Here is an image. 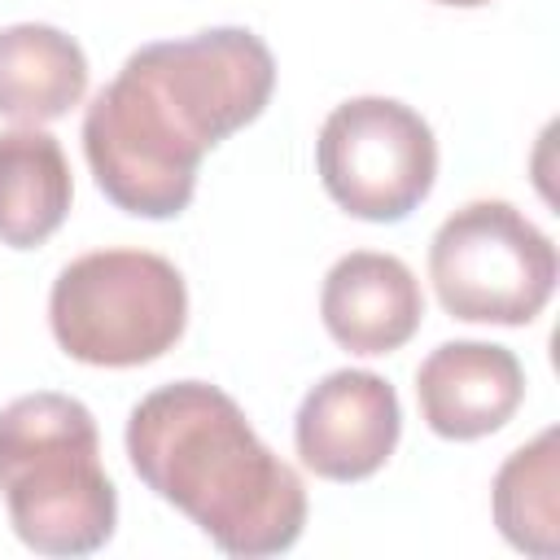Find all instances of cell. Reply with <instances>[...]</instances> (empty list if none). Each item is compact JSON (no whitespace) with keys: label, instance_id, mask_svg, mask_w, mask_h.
<instances>
[{"label":"cell","instance_id":"4fadbf2b","mask_svg":"<svg viewBox=\"0 0 560 560\" xmlns=\"http://www.w3.org/2000/svg\"><path fill=\"white\" fill-rule=\"evenodd\" d=\"M433 4H451V9H477V4H490V0H433Z\"/></svg>","mask_w":560,"mask_h":560},{"label":"cell","instance_id":"6da1fadb","mask_svg":"<svg viewBox=\"0 0 560 560\" xmlns=\"http://www.w3.org/2000/svg\"><path fill=\"white\" fill-rule=\"evenodd\" d=\"M271 88L276 57L245 26L136 48L83 114L96 188L136 219L184 214L201 158L254 122Z\"/></svg>","mask_w":560,"mask_h":560},{"label":"cell","instance_id":"277c9868","mask_svg":"<svg viewBox=\"0 0 560 560\" xmlns=\"http://www.w3.org/2000/svg\"><path fill=\"white\" fill-rule=\"evenodd\" d=\"M57 346L92 368L162 359L188 324V289L175 262L149 249H96L61 267L48 293Z\"/></svg>","mask_w":560,"mask_h":560},{"label":"cell","instance_id":"3957f363","mask_svg":"<svg viewBox=\"0 0 560 560\" xmlns=\"http://www.w3.org/2000/svg\"><path fill=\"white\" fill-rule=\"evenodd\" d=\"M0 490L13 534L39 556H88L114 538L118 494L101 433L70 394L39 389L0 407Z\"/></svg>","mask_w":560,"mask_h":560},{"label":"cell","instance_id":"7c38bea8","mask_svg":"<svg viewBox=\"0 0 560 560\" xmlns=\"http://www.w3.org/2000/svg\"><path fill=\"white\" fill-rule=\"evenodd\" d=\"M560 464H556V429H542L534 442L516 446L490 490L494 525L499 534L538 560H551L560 551Z\"/></svg>","mask_w":560,"mask_h":560},{"label":"cell","instance_id":"9c48e42d","mask_svg":"<svg viewBox=\"0 0 560 560\" xmlns=\"http://www.w3.org/2000/svg\"><path fill=\"white\" fill-rule=\"evenodd\" d=\"M319 315L328 337L350 354H389L416 337L424 319V293L402 258L354 249L324 276Z\"/></svg>","mask_w":560,"mask_h":560},{"label":"cell","instance_id":"8fae6325","mask_svg":"<svg viewBox=\"0 0 560 560\" xmlns=\"http://www.w3.org/2000/svg\"><path fill=\"white\" fill-rule=\"evenodd\" d=\"M70 162L39 127L0 131V245L35 249L70 214Z\"/></svg>","mask_w":560,"mask_h":560},{"label":"cell","instance_id":"7a4b0ae2","mask_svg":"<svg viewBox=\"0 0 560 560\" xmlns=\"http://www.w3.org/2000/svg\"><path fill=\"white\" fill-rule=\"evenodd\" d=\"M127 459L223 556H276L302 538V477L219 385L175 381L144 394L127 416Z\"/></svg>","mask_w":560,"mask_h":560},{"label":"cell","instance_id":"8992f818","mask_svg":"<svg viewBox=\"0 0 560 560\" xmlns=\"http://www.w3.org/2000/svg\"><path fill=\"white\" fill-rule=\"evenodd\" d=\"M324 192L354 219L398 223L438 179V140L429 122L394 96L341 101L315 140Z\"/></svg>","mask_w":560,"mask_h":560},{"label":"cell","instance_id":"ba28073f","mask_svg":"<svg viewBox=\"0 0 560 560\" xmlns=\"http://www.w3.org/2000/svg\"><path fill=\"white\" fill-rule=\"evenodd\" d=\"M420 416L438 438L472 442L503 429L525 398V368L494 341H446L416 372Z\"/></svg>","mask_w":560,"mask_h":560},{"label":"cell","instance_id":"5b68a950","mask_svg":"<svg viewBox=\"0 0 560 560\" xmlns=\"http://www.w3.org/2000/svg\"><path fill=\"white\" fill-rule=\"evenodd\" d=\"M560 258L512 201L459 206L429 245V280L446 315L468 324H529L551 302Z\"/></svg>","mask_w":560,"mask_h":560},{"label":"cell","instance_id":"30bf717a","mask_svg":"<svg viewBox=\"0 0 560 560\" xmlns=\"http://www.w3.org/2000/svg\"><path fill=\"white\" fill-rule=\"evenodd\" d=\"M83 92L88 57L66 31L48 22H18L0 31V118L39 127L70 114Z\"/></svg>","mask_w":560,"mask_h":560},{"label":"cell","instance_id":"52a82bcc","mask_svg":"<svg viewBox=\"0 0 560 560\" xmlns=\"http://www.w3.org/2000/svg\"><path fill=\"white\" fill-rule=\"evenodd\" d=\"M402 433L398 394L363 368L328 372L298 407L293 446L324 481H363L394 455Z\"/></svg>","mask_w":560,"mask_h":560}]
</instances>
